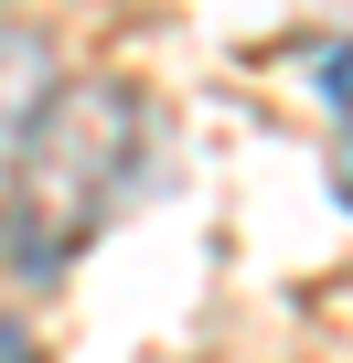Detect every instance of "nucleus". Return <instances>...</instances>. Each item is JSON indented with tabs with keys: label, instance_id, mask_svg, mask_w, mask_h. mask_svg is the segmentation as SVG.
Returning <instances> with one entry per match:
<instances>
[{
	"label": "nucleus",
	"instance_id": "nucleus-1",
	"mask_svg": "<svg viewBox=\"0 0 353 363\" xmlns=\"http://www.w3.org/2000/svg\"><path fill=\"white\" fill-rule=\"evenodd\" d=\"M139 118H150L139 86H118V75L65 86V75H54V96H43L33 139H22V171H11V193H0L11 257H22L33 278H54V267L97 235V214L118 203V182L139 171Z\"/></svg>",
	"mask_w": 353,
	"mask_h": 363
},
{
	"label": "nucleus",
	"instance_id": "nucleus-4",
	"mask_svg": "<svg viewBox=\"0 0 353 363\" xmlns=\"http://www.w3.org/2000/svg\"><path fill=\"white\" fill-rule=\"evenodd\" d=\"M0 363H43V352H33V342L11 331V320H0Z\"/></svg>",
	"mask_w": 353,
	"mask_h": 363
},
{
	"label": "nucleus",
	"instance_id": "nucleus-2",
	"mask_svg": "<svg viewBox=\"0 0 353 363\" xmlns=\"http://www.w3.org/2000/svg\"><path fill=\"white\" fill-rule=\"evenodd\" d=\"M54 96V33L33 22H0V193H11V171H22V139Z\"/></svg>",
	"mask_w": 353,
	"mask_h": 363
},
{
	"label": "nucleus",
	"instance_id": "nucleus-3",
	"mask_svg": "<svg viewBox=\"0 0 353 363\" xmlns=\"http://www.w3.org/2000/svg\"><path fill=\"white\" fill-rule=\"evenodd\" d=\"M321 86H332L342 107H353V54H321Z\"/></svg>",
	"mask_w": 353,
	"mask_h": 363
},
{
	"label": "nucleus",
	"instance_id": "nucleus-5",
	"mask_svg": "<svg viewBox=\"0 0 353 363\" xmlns=\"http://www.w3.org/2000/svg\"><path fill=\"white\" fill-rule=\"evenodd\" d=\"M342 214H353V139H342Z\"/></svg>",
	"mask_w": 353,
	"mask_h": 363
}]
</instances>
